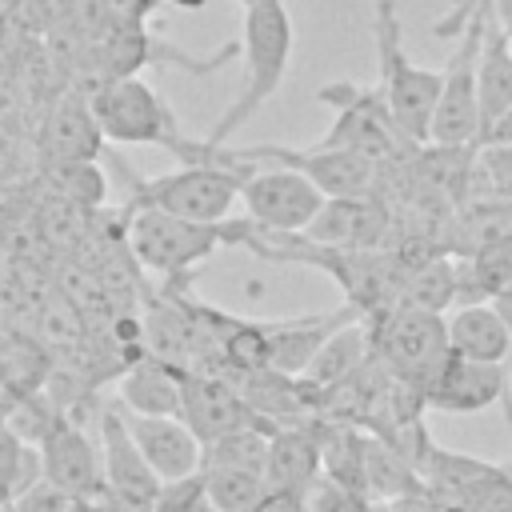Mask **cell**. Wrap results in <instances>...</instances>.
Segmentation results:
<instances>
[{
    "instance_id": "obj_1",
    "label": "cell",
    "mask_w": 512,
    "mask_h": 512,
    "mask_svg": "<svg viewBox=\"0 0 512 512\" xmlns=\"http://www.w3.org/2000/svg\"><path fill=\"white\" fill-rule=\"evenodd\" d=\"M292 44H296V32H292V16L284 0H256L252 8H244V36H240L244 84L236 100L228 104V112L204 136L208 148H220L236 128H244L280 92L288 64H292Z\"/></svg>"
},
{
    "instance_id": "obj_2",
    "label": "cell",
    "mask_w": 512,
    "mask_h": 512,
    "mask_svg": "<svg viewBox=\"0 0 512 512\" xmlns=\"http://www.w3.org/2000/svg\"><path fill=\"white\" fill-rule=\"evenodd\" d=\"M248 172H252V160H240L220 144L216 156H208V160H192L164 176L132 180L128 208H160V212L188 216L200 224H220L228 216V208L236 204Z\"/></svg>"
},
{
    "instance_id": "obj_3",
    "label": "cell",
    "mask_w": 512,
    "mask_h": 512,
    "mask_svg": "<svg viewBox=\"0 0 512 512\" xmlns=\"http://www.w3.org/2000/svg\"><path fill=\"white\" fill-rule=\"evenodd\" d=\"M372 32H376V64H380L376 88L384 92L392 120L408 144H428V120L440 96V68L412 64L400 36V12L392 0H376Z\"/></svg>"
},
{
    "instance_id": "obj_4",
    "label": "cell",
    "mask_w": 512,
    "mask_h": 512,
    "mask_svg": "<svg viewBox=\"0 0 512 512\" xmlns=\"http://www.w3.org/2000/svg\"><path fill=\"white\" fill-rule=\"evenodd\" d=\"M372 356L408 388L420 396L436 380L440 364L448 360V320L444 312H424L412 304H388L372 316H364Z\"/></svg>"
},
{
    "instance_id": "obj_5",
    "label": "cell",
    "mask_w": 512,
    "mask_h": 512,
    "mask_svg": "<svg viewBox=\"0 0 512 512\" xmlns=\"http://www.w3.org/2000/svg\"><path fill=\"white\" fill-rule=\"evenodd\" d=\"M88 108H92L100 132L116 144H160L172 156H180L188 144V136L180 132L164 96H156V88L136 76L100 80L88 92Z\"/></svg>"
},
{
    "instance_id": "obj_6",
    "label": "cell",
    "mask_w": 512,
    "mask_h": 512,
    "mask_svg": "<svg viewBox=\"0 0 512 512\" xmlns=\"http://www.w3.org/2000/svg\"><path fill=\"white\" fill-rule=\"evenodd\" d=\"M488 4H476L472 16L460 28V44L440 68V96L428 120V144L444 148H476L480 140V96H476V56H480V32H484Z\"/></svg>"
},
{
    "instance_id": "obj_7",
    "label": "cell",
    "mask_w": 512,
    "mask_h": 512,
    "mask_svg": "<svg viewBox=\"0 0 512 512\" xmlns=\"http://www.w3.org/2000/svg\"><path fill=\"white\" fill-rule=\"evenodd\" d=\"M316 100L336 108L332 128L316 140L320 148H352V152H364L372 160H396L400 148H408V140L400 136L380 88L336 80V84L316 88Z\"/></svg>"
},
{
    "instance_id": "obj_8",
    "label": "cell",
    "mask_w": 512,
    "mask_h": 512,
    "mask_svg": "<svg viewBox=\"0 0 512 512\" xmlns=\"http://www.w3.org/2000/svg\"><path fill=\"white\" fill-rule=\"evenodd\" d=\"M128 244L144 268L176 280L192 264H200L204 256L224 248V224H200V220L172 216L160 208H132Z\"/></svg>"
},
{
    "instance_id": "obj_9",
    "label": "cell",
    "mask_w": 512,
    "mask_h": 512,
    "mask_svg": "<svg viewBox=\"0 0 512 512\" xmlns=\"http://www.w3.org/2000/svg\"><path fill=\"white\" fill-rule=\"evenodd\" d=\"M232 156L240 160H264V164H284L304 172L324 196H360V192H376L380 180V160L352 152V148H284V144H260V148H232Z\"/></svg>"
},
{
    "instance_id": "obj_10",
    "label": "cell",
    "mask_w": 512,
    "mask_h": 512,
    "mask_svg": "<svg viewBox=\"0 0 512 512\" xmlns=\"http://www.w3.org/2000/svg\"><path fill=\"white\" fill-rule=\"evenodd\" d=\"M96 444H100V472H104L100 504L108 512H152L160 476L148 468L136 440L128 436L120 408L100 412V440Z\"/></svg>"
},
{
    "instance_id": "obj_11",
    "label": "cell",
    "mask_w": 512,
    "mask_h": 512,
    "mask_svg": "<svg viewBox=\"0 0 512 512\" xmlns=\"http://www.w3.org/2000/svg\"><path fill=\"white\" fill-rule=\"evenodd\" d=\"M240 200L248 208V220L268 232H300L316 208L324 204V192L296 168L268 164L252 168L240 184Z\"/></svg>"
},
{
    "instance_id": "obj_12",
    "label": "cell",
    "mask_w": 512,
    "mask_h": 512,
    "mask_svg": "<svg viewBox=\"0 0 512 512\" xmlns=\"http://www.w3.org/2000/svg\"><path fill=\"white\" fill-rule=\"evenodd\" d=\"M176 416L200 436V444H208L220 432L240 428V424H264L248 408L236 376L212 372V368H184L180 372V412Z\"/></svg>"
},
{
    "instance_id": "obj_13",
    "label": "cell",
    "mask_w": 512,
    "mask_h": 512,
    "mask_svg": "<svg viewBox=\"0 0 512 512\" xmlns=\"http://www.w3.org/2000/svg\"><path fill=\"white\" fill-rule=\"evenodd\" d=\"M388 228H392L388 204L376 192H360V196H324V204L300 228V236L328 248H388Z\"/></svg>"
},
{
    "instance_id": "obj_14",
    "label": "cell",
    "mask_w": 512,
    "mask_h": 512,
    "mask_svg": "<svg viewBox=\"0 0 512 512\" xmlns=\"http://www.w3.org/2000/svg\"><path fill=\"white\" fill-rule=\"evenodd\" d=\"M40 476L56 492L72 500H100L104 472H100V444L72 420H60L40 444Z\"/></svg>"
},
{
    "instance_id": "obj_15",
    "label": "cell",
    "mask_w": 512,
    "mask_h": 512,
    "mask_svg": "<svg viewBox=\"0 0 512 512\" xmlns=\"http://www.w3.org/2000/svg\"><path fill=\"white\" fill-rule=\"evenodd\" d=\"M496 400L508 404V364H484L460 352H448V360L440 364L436 380L424 392V408L452 412V416L484 412ZM508 420H512V404H508Z\"/></svg>"
},
{
    "instance_id": "obj_16",
    "label": "cell",
    "mask_w": 512,
    "mask_h": 512,
    "mask_svg": "<svg viewBox=\"0 0 512 512\" xmlns=\"http://www.w3.org/2000/svg\"><path fill=\"white\" fill-rule=\"evenodd\" d=\"M120 416H124V428L136 440L140 456L148 460V468L160 480H176V476H188L200 468L204 444L180 416H144L132 408H120Z\"/></svg>"
},
{
    "instance_id": "obj_17",
    "label": "cell",
    "mask_w": 512,
    "mask_h": 512,
    "mask_svg": "<svg viewBox=\"0 0 512 512\" xmlns=\"http://www.w3.org/2000/svg\"><path fill=\"white\" fill-rule=\"evenodd\" d=\"M360 312L352 304L324 312V316H292V320H260L264 336H268V368L284 372V376H300L308 368V360L316 356V348L324 344L328 332H336L340 324L356 320Z\"/></svg>"
},
{
    "instance_id": "obj_18",
    "label": "cell",
    "mask_w": 512,
    "mask_h": 512,
    "mask_svg": "<svg viewBox=\"0 0 512 512\" xmlns=\"http://www.w3.org/2000/svg\"><path fill=\"white\" fill-rule=\"evenodd\" d=\"M316 476H320V444H316L312 420L272 428L268 456H264V484L304 496Z\"/></svg>"
},
{
    "instance_id": "obj_19",
    "label": "cell",
    "mask_w": 512,
    "mask_h": 512,
    "mask_svg": "<svg viewBox=\"0 0 512 512\" xmlns=\"http://www.w3.org/2000/svg\"><path fill=\"white\" fill-rule=\"evenodd\" d=\"M476 96H480V136H484L512 108V52H508V40H504L500 20L492 12V0H488V12H484V32H480Z\"/></svg>"
},
{
    "instance_id": "obj_20",
    "label": "cell",
    "mask_w": 512,
    "mask_h": 512,
    "mask_svg": "<svg viewBox=\"0 0 512 512\" xmlns=\"http://www.w3.org/2000/svg\"><path fill=\"white\" fill-rule=\"evenodd\" d=\"M448 348L468 356V360L508 364L512 360V332H508V324L492 300H476V304H460L448 316Z\"/></svg>"
},
{
    "instance_id": "obj_21",
    "label": "cell",
    "mask_w": 512,
    "mask_h": 512,
    "mask_svg": "<svg viewBox=\"0 0 512 512\" xmlns=\"http://www.w3.org/2000/svg\"><path fill=\"white\" fill-rule=\"evenodd\" d=\"M180 372L176 364L140 352L120 376V404L144 416H176L180 412Z\"/></svg>"
},
{
    "instance_id": "obj_22",
    "label": "cell",
    "mask_w": 512,
    "mask_h": 512,
    "mask_svg": "<svg viewBox=\"0 0 512 512\" xmlns=\"http://www.w3.org/2000/svg\"><path fill=\"white\" fill-rule=\"evenodd\" d=\"M368 356H372L368 324H364V316H356V320H348V324H340L336 332L324 336V344L316 348V356L308 360L300 380H308L312 388H332V384L348 380Z\"/></svg>"
},
{
    "instance_id": "obj_23",
    "label": "cell",
    "mask_w": 512,
    "mask_h": 512,
    "mask_svg": "<svg viewBox=\"0 0 512 512\" xmlns=\"http://www.w3.org/2000/svg\"><path fill=\"white\" fill-rule=\"evenodd\" d=\"M512 236V200H496V196H468L460 204V212L448 224V240L444 248L452 256H468L484 244L508 240Z\"/></svg>"
},
{
    "instance_id": "obj_24",
    "label": "cell",
    "mask_w": 512,
    "mask_h": 512,
    "mask_svg": "<svg viewBox=\"0 0 512 512\" xmlns=\"http://www.w3.org/2000/svg\"><path fill=\"white\" fill-rule=\"evenodd\" d=\"M456 292H460L456 260L448 252H432V256L404 268L396 304H412V308H424V312H448L456 304Z\"/></svg>"
},
{
    "instance_id": "obj_25",
    "label": "cell",
    "mask_w": 512,
    "mask_h": 512,
    "mask_svg": "<svg viewBox=\"0 0 512 512\" xmlns=\"http://www.w3.org/2000/svg\"><path fill=\"white\" fill-rule=\"evenodd\" d=\"M456 280H460V292H456V304H476V300H492L500 296L504 288H512V236L508 240H496V244H484L468 256L456 260Z\"/></svg>"
},
{
    "instance_id": "obj_26",
    "label": "cell",
    "mask_w": 512,
    "mask_h": 512,
    "mask_svg": "<svg viewBox=\"0 0 512 512\" xmlns=\"http://www.w3.org/2000/svg\"><path fill=\"white\" fill-rule=\"evenodd\" d=\"M420 488H424L420 472L384 436L368 432V440H364V496L368 500H396V496H408Z\"/></svg>"
},
{
    "instance_id": "obj_27",
    "label": "cell",
    "mask_w": 512,
    "mask_h": 512,
    "mask_svg": "<svg viewBox=\"0 0 512 512\" xmlns=\"http://www.w3.org/2000/svg\"><path fill=\"white\" fill-rule=\"evenodd\" d=\"M100 124L88 108V100H68L56 108L52 124H48V140H52V156L56 164H80V160H96L100 156Z\"/></svg>"
},
{
    "instance_id": "obj_28",
    "label": "cell",
    "mask_w": 512,
    "mask_h": 512,
    "mask_svg": "<svg viewBox=\"0 0 512 512\" xmlns=\"http://www.w3.org/2000/svg\"><path fill=\"white\" fill-rule=\"evenodd\" d=\"M268 424H240L220 432L216 440L204 444V460L200 468H244V472H260L264 476V456H268Z\"/></svg>"
},
{
    "instance_id": "obj_29",
    "label": "cell",
    "mask_w": 512,
    "mask_h": 512,
    "mask_svg": "<svg viewBox=\"0 0 512 512\" xmlns=\"http://www.w3.org/2000/svg\"><path fill=\"white\" fill-rule=\"evenodd\" d=\"M204 472V484H208V496H212V508L216 512H252V504L268 492L264 476L260 472H244V468H200Z\"/></svg>"
},
{
    "instance_id": "obj_30",
    "label": "cell",
    "mask_w": 512,
    "mask_h": 512,
    "mask_svg": "<svg viewBox=\"0 0 512 512\" xmlns=\"http://www.w3.org/2000/svg\"><path fill=\"white\" fill-rule=\"evenodd\" d=\"M468 192H472V196L512 200V144H476ZM464 200H468V196H464Z\"/></svg>"
},
{
    "instance_id": "obj_31",
    "label": "cell",
    "mask_w": 512,
    "mask_h": 512,
    "mask_svg": "<svg viewBox=\"0 0 512 512\" xmlns=\"http://www.w3.org/2000/svg\"><path fill=\"white\" fill-rule=\"evenodd\" d=\"M152 512H216L212 508V496H208V484H204V472L196 468L188 476L160 480L156 500H152Z\"/></svg>"
},
{
    "instance_id": "obj_32",
    "label": "cell",
    "mask_w": 512,
    "mask_h": 512,
    "mask_svg": "<svg viewBox=\"0 0 512 512\" xmlns=\"http://www.w3.org/2000/svg\"><path fill=\"white\" fill-rule=\"evenodd\" d=\"M60 420H64V416H60V408H56L48 396H32V392H28V396L12 408L8 428H12L24 444H28V440H32V444H40V440L60 424Z\"/></svg>"
},
{
    "instance_id": "obj_33",
    "label": "cell",
    "mask_w": 512,
    "mask_h": 512,
    "mask_svg": "<svg viewBox=\"0 0 512 512\" xmlns=\"http://www.w3.org/2000/svg\"><path fill=\"white\" fill-rule=\"evenodd\" d=\"M304 500H308V512H368V504H372L364 492L344 488V484L328 480L324 472L312 480V488L304 492Z\"/></svg>"
},
{
    "instance_id": "obj_34",
    "label": "cell",
    "mask_w": 512,
    "mask_h": 512,
    "mask_svg": "<svg viewBox=\"0 0 512 512\" xmlns=\"http://www.w3.org/2000/svg\"><path fill=\"white\" fill-rule=\"evenodd\" d=\"M28 456H32V448H24V440L8 424H0V504L12 492H20V476H24Z\"/></svg>"
},
{
    "instance_id": "obj_35",
    "label": "cell",
    "mask_w": 512,
    "mask_h": 512,
    "mask_svg": "<svg viewBox=\"0 0 512 512\" xmlns=\"http://www.w3.org/2000/svg\"><path fill=\"white\" fill-rule=\"evenodd\" d=\"M252 512H308V500L300 496V492H280V488H268L256 504H252Z\"/></svg>"
},
{
    "instance_id": "obj_36",
    "label": "cell",
    "mask_w": 512,
    "mask_h": 512,
    "mask_svg": "<svg viewBox=\"0 0 512 512\" xmlns=\"http://www.w3.org/2000/svg\"><path fill=\"white\" fill-rule=\"evenodd\" d=\"M476 4H488V0H452V12L440 16V20L432 24V32H436V36H460V28H464V20L472 16Z\"/></svg>"
},
{
    "instance_id": "obj_37",
    "label": "cell",
    "mask_w": 512,
    "mask_h": 512,
    "mask_svg": "<svg viewBox=\"0 0 512 512\" xmlns=\"http://www.w3.org/2000/svg\"><path fill=\"white\" fill-rule=\"evenodd\" d=\"M388 512H436V508H432L428 492L420 488V492H408V496H396V500H388Z\"/></svg>"
},
{
    "instance_id": "obj_38",
    "label": "cell",
    "mask_w": 512,
    "mask_h": 512,
    "mask_svg": "<svg viewBox=\"0 0 512 512\" xmlns=\"http://www.w3.org/2000/svg\"><path fill=\"white\" fill-rule=\"evenodd\" d=\"M108 4H112V8H116L124 20H128V24H136V20H144V16H148V12H152L160 0H108Z\"/></svg>"
},
{
    "instance_id": "obj_39",
    "label": "cell",
    "mask_w": 512,
    "mask_h": 512,
    "mask_svg": "<svg viewBox=\"0 0 512 512\" xmlns=\"http://www.w3.org/2000/svg\"><path fill=\"white\" fill-rule=\"evenodd\" d=\"M480 144H512V108H508V112L480 136Z\"/></svg>"
},
{
    "instance_id": "obj_40",
    "label": "cell",
    "mask_w": 512,
    "mask_h": 512,
    "mask_svg": "<svg viewBox=\"0 0 512 512\" xmlns=\"http://www.w3.org/2000/svg\"><path fill=\"white\" fill-rule=\"evenodd\" d=\"M492 12L500 20V32L508 40V52H512V0H492Z\"/></svg>"
},
{
    "instance_id": "obj_41",
    "label": "cell",
    "mask_w": 512,
    "mask_h": 512,
    "mask_svg": "<svg viewBox=\"0 0 512 512\" xmlns=\"http://www.w3.org/2000/svg\"><path fill=\"white\" fill-rule=\"evenodd\" d=\"M492 304H496V312L504 316V324H508V332H512V288H504L500 296H492Z\"/></svg>"
},
{
    "instance_id": "obj_42",
    "label": "cell",
    "mask_w": 512,
    "mask_h": 512,
    "mask_svg": "<svg viewBox=\"0 0 512 512\" xmlns=\"http://www.w3.org/2000/svg\"><path fill=\"white\" fill-rule=\"evenodd\" d=\"M168 4H172V8H180V12H200L208 0H168Z\"/></svg>"
},
{
    "instance_id": "obj_43",
    "label": "cell",
    "mask_w": 512,
    "mask_h": 512,
    "mask_svg": "<svg viewBox=\"0 0 512 512\" xmlns=\"http://www.w3.org/2000/svg\"><path fill=\"white\" fill-rule=\"evenodd\" d=\"M4 168H8V144L0 140V176H4Z\"/></svg>"
},
{
    "instance_id": "obj_44",
    "label": "cell",
    "mask_w": 512,
    "mask_h": 512,
    "mask_svg": "<svg viewBox=\"0 0 512 512\" xmlns=\"http://www.w3.org/2000/svg\"><path fill=\"white\" fill-rule=\"evenodd\" d=\"M368 512H388V500H372V504H368Z\"/></svg>"
},
{
    "instance_id": "obj_45",
    "label": "cell",
    "mask_w": 512,
    "mask_h": 512,
    "mask_svg": "<svg viewBox=\"0 0 512 512\" xmlns=\"http://www.w3.org/2000/svg\"><path fill=\"white\" fill-rule=\"evenodd\" d=\"M236 4H240V8H252V4H256V0H236Z\"/></svg>"
}]
</instances>
